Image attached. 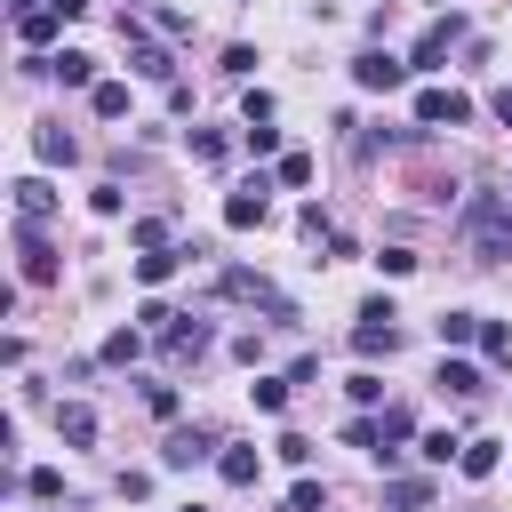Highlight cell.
<instances>
[{
    "label": "cell",
    "instance_id": "44dd1931",
    "mask_svg": "<svg viewBox=\"0 0 512 512\" xmlns=\"http://www.w3.org/2000/svg\"><path fill=\"white\" fill-rule=\"evenodd\" d=\"M144 336H152V328H112V336H104V360H112V368L144 360Z\"/></svg>",
    "mask_w": 512,
    "mask_h": 512
},
{
    "label": "cell",
    "instance_id": "f35d334b",
    "mask_svg": "<svg viewBox=\"0 0 512 512\" xmlns=\"http://www.w3.org/2000/svg\"><path fill=\"white\" fill-rule=\"evenodd\" d=\"M432 8H448V0H432Z\"/></svg>",
    "mask_w": 512,
    "mask_h": 512
},
{
    "label": "cell",
    "instance_id": "52a82bcc",
    "mask_svg": "<svg viewBox=\"0 0 512 512\" xmlns=\"http://www.w3.org/2000/svg\"><path fill=\"white\" fill-rule=\"evenodd\" d=\"M208 456H216V432H200V424H184V432L160 440V464H168V472H192V464H208Z\"/></svg>",
    "mask_w": 512,
    "mask_h": 512
},
{
    "label": "cell",
    "instance_id": "ffe728a7",
    "mask_svg": "<svg viewBox=\"0 0 512 512\" xmlns=\"http://www.w3.org/2000/svg\"><path fill=\"white\" fill-rule=\"evenodd\" d=\"M88 104H96V120H128V80H96Z\"/></svg>",
    "mask_w": 512,
    "mask_h": 512
},
{
    "label": "cell",
    "instance_id": "4dcf8cb0",
    "mask_svg": "<svg viewBox=\"0 0 512 512\" xmlns=\"http://www.w3.org/2000/svg\"><path fill=\"white\" fill-rule=\"evenodd\" d=\"M128 240H136V248H168V224H160V216H136Z\"/></svg>",
    "mask_w": 512,
    "mask_h": 512
},
{
    "label": "cell",
    "instance_id": "7402d4cb",
    "mask_svg": "<svg viewBox=\"0 0 512 512\" xmlns=\"http://www.w3.org/2000/svg\"><path fill=\"white\" fill-rule=\"evenodd\" d=\"M496 464H504V456H496V440H464V456H456V472H464V480H488Z\"/></svg>",
    "mask_w": 512,
    "mask_h": 512
},
{
    "label": "cell",
    "instance_id": "5b68a950",
    "mask_svg": "<svg viewBox=\"0 0 512 512\" xmlns=\"http://www.w3.org/2000/svg\"><path fill=\"white\" fill-rule=\"evenodd\" d=\"M456 40H464V16H456V8H448V16H432V24L416 32V48H408V72H432Z\"/></svg>",
    "mask_w": 512,
    "mask_h": 512
},
{
    "label": "cell",
    "instance_id": "4316f807",
    "mask_svg": "<svg viewBox=\"0 0 512 512\" xmlns=\"http://www.w3.org/2000/svg\"><path fill=\"white\" fill-rule=\"evenodd\" d=\"M24 488H32L40 504H56V496H64V472H56V464H32V472H24Z\"/></svg>",
    "mask_w": 512,
    "mask_h": 512
},
{
    "label": "cell",
    "instance_id": "d6986e66",
    "mask_svg": "<svg viewBox=\"0 0 512 512\" xmlns=\"http://www.w3.org/2000/svg\"><path fill=\"white\" fill-rule=\"evenodd\" d=\"M56 432H64L72 448H88V440H96V408H80V400H64V408H56Z\"/></svg>",
    "mask_w": 512,
    "mask_h": 512
},
{
    "label": "cell",
    "instance_id": "cb8c5ba5",
    "mask_svg": "<svg viewBox=\"0 0 512 512\" xmlns=\"http://www.w3.org/2000/svg\"><path fill=\"white\" fill-rule=\"evenodd\" d=\"M480 352H488L496 368H512V328H504V320H480Z\"/></svg>",
    "mask_w": 512,
    "mask_h": 512
},
{
    "label": "cell",
    "instance_id": "6da1fadb",
    "mask_svg": "<svg viewBox=\"0 0 512 512\" xmlns=\"http://www.w3.org/2000/svg\"><path fill=\"white\" fill-rule=\"evenodd\" d=\"M392 320H400L392 296H368L360 320H352V352H360V360H392V352H400V328H392Z\"/></svg>",
    "mask_w": 512,
    "mask_h": 512
},
{
    "label": "cell",
    "instance_id": "5bb4252c",
    "mask_svg": "<svg viewBox=\"0 0 512 512\" xmlns=\"http://www.w3.org/2000/svg\"><path fill=\"white\" fill-rule=\"evenodd\" d=\"M432 384H440V392H456V400H472V392H488V384H480V368H472V360H456V352L440 360V376H432Z\"/></svg>",
    "mask_w": 512,
    "mask_h": 512
},
{
    "label": "cell",
    "instance_id": "e575fe53",
    "mask_svg": "<svg viewBox=\"0 0 512 512\" xmlns=\"http://www.w3.org/2000/svg\"><path fill=\"white\" fill-rule=\"evenodd\" d=\"M344 440H352V448H368V456H376V440H384V432H376V416H352V424H344Z\"/></svg>",
    "mask_w": 512,
    "mask_h": 512
},
{
    "label": "cell",
    "instance_id": "30bf717a",
    "mask_svg": "<svg viewBox=\"0 0 512 512\" xmlns=\"http://www.w3.org/2000/svg\"><path fill=\"white\" fill-rule=\"evenodd\" d=\"M160 352H168V360H200V352H208V320H192V312H176V320L160 328Z\"/></svg>",
    "mask_w": 512,
    "mask_h": 512
},
{
    "label": "cell",
    "instance_id": "9a60e30c",
    "mask_svg": "<svg viewBox=\"0 0 512 512\" xmlns=\"http://www.w3.org/2000/svg\"><path fill=\"white\" fill-rule=\"evenodd\" d=\"M216 472H224V488H256L264 456H256V448H224V456H216Z\"/></svg>",
    "mask_w": 512,
    "mask_h": 512
},
{
    "label": "cell",
    "instance_id": "277c9868",
    "mask_svg": "<svg viewBox=\"0 0 512 512\" xmlns=\"http://www.w3.org/2000/svg\"><path fill=\"white\" fill-rule=\"evenodd\" d=\"M416 120H424V128H464V120H472V96L424 80V88H416Z\"/></svg>",
    "mask_w": 512,
    "mask_h": 512
},
{
    "label": "cell",
    "instance_id": "d590c367",
    "mask_svg": "<svg viewBox=\"0 0 512 512\" xmlns=\"http://www.w3.org/2000/svg\"><path fill=\"white\" fill-rule=\"evenodd\" d=\"M272 448H280V464H312V440H304V432H280Z\"/></svg>",
    "mask_w": 512,
    "mask_h": 512
},
{
    "label": "cell",
    "instance_id": "4fadbf2b",
    "mask_svg": "<svg viewBox=\"0 0 512 512\" xmlns=\"http://www.w3.org/2000/svg\"><path fill=\"white\" fill-rule=\"evenodd\" d=\"M48 72H56L64 88H96V56H80V48H56V56H48Z\"/></svg>",
    "mask_w": 512,
    "mask_h": 512
},
{
    "label": "cell",
    "instance_id": "2e32d148",
    "mask_svg": "<svg viewBox=\"0 0 512 512\" xmlns=\"http://www.w3.org/2000/svg\"><path fill=\"white\" fill-rule=\"evenodd\" d=\"M384 504H392V512H424V504H432V480H424V472H408V480H384Z\"/></svg>",
    "mask_w": 512,
    "mask_h": 512
},
{
    "label": "cell",
    "instance_id": "74e56055",
    "mask_svg": "<svg viewBox=\"0 0 512 512\" xmlns=\"http://www.w3.org/2000/svg\"><path fill=\"white\" fill-rule=\"evenodd\" d=\"M496 120H504V128H512V88H496Z\"/></svg>",
    "mask_w": 512,
    "mask_h": 512
},
{
    "label": "cell",
    "instance_id": "ac0fdd59",
    "mask_svg": "<svg viewBox=\"0 0 512 512\" xmlns=\"http://www.w3.org/2000/svg\"><path fill=\"white\" fill-rule=\"evenodd\" d=\"M432 336H440L448 352H456V344H480V312H440V320H432Z\"/></svg>",
    "mask_w": 512,
    "mask_h": 512
},
{
    "label": "cell",
    "instance_id": "603a6c76",
    "mask_svg": "<svg viewBox=\"0 0 512 512\" xmlns=\"http://www.w3.org/2000/svg\"><path fill=\"white\" fill-rule=\"evenodd\" d=\"M32 144H40V160H48V168H72V160H80V144H72L64 128H40Z\"/></svg>",
    "mask_w": 512,
    "mask_h": 512
},
{
    "label": "cell",
    "instance_id": "484cf974",
    "mask_svg": "<svg viewBox=\"0 0 512 512\" xmlns=\"http://www.w3.org/2000/svg\"><path fill=\"white\" fill-rule=\"evenodd\" d=\"M280 512H328V488H320V480H296V488L280 496Z\"/></svg>",
    "mask_w": 512,
    "mask_h": 512
},
{
    "label": "cell",
    "instance_id": "3957f363",
    "mask_svg": "<svg viewBox=\"0 0 512 512\" xmlns=\"http://www.w3.org/2000/svg\"><path fill=\"white\" fill-rule=\"evenodd\" d=\"M120 48H128V72H136V80H176L168 48H160V40H144V24H136V16H120Z\"/></svg>",
    "mask_w": 512,
    "mask_h": 512
},
{
    "label": "cell",
    "instance_id": "f1b7e54d",
    "mask_svg": "<svg viewBox=\"0 0 512 512\" xmlns=\"http://www.w3.org/2000/svg\"><path fill=\"white\" fill-rule=\"evenodd\" d=\"M232 144H224V128H192V160H224Z\"/></svg>",
    "mask_w": 512,
    "mask_h": 512
},
{
    "label": "cell",
    "instance_id": "7a4b0ae2",
    "mask_svg": "<svg viewBox=\"0 0 512 512\" xmlns=\"http://www.w3.org/2000/svg\"><path fill=\"white\" fill-rule=\"evenodd\" d=\"M216 288H224V296H232V304H256V312H272V320H280V328H296V304H288V296H280V288H272V280H264V272H240V264H232V272H224V280H216Z\"/></svg>",
    "mask_w": 512,
    "mask_h": 512
},
{
    "label": "cell",
    "instance_id": "ba28073f",
    "mask_svg": "<svg viewBox=\"0 0 512 512\" xmlns=\"http://www.w3.org/2000/svg\"><path fill=\"white\" fill-rule=\"evenodd\" d=\"M264 192H272V184H264V176H248V184L224 200V224H232V232H256V224L272 216V200H264Z\"/></svg>",
    "mask_w": 512,
    "mask_h": 512
},
{
    "label": "cell",
    "instance_id": "8992f818",
    "mask_svg": "<svg viewBox=\"0 0 512 512\" xmlns=\"http://www.w3.org/2000/svg\"><path fill=\"white\" fill-rule=\"evenodd\" d=\"M352 80L376 88V96H392V88L408 80V56H392V48H360V56H352Z\"/></svg>",
    "mask_w": 512,
    "mask_h": 512
},
{
    "label": "cell",
    "instance_id": "e0dca14e",
    "mask_svg": "<svg viewBox=\"0 0 512 512\" xmlns=\"http://www.w3.org/2000/svg\"><path fill=\"white\" fill-rule=\"evenodd\" d=\"M48 208H56V192H48V176H16V216H32V224H40Z\"/></svg>",
    "mask_w": 512,
    "mask_h": 512
},
{
    "label": "cell",
    "instance_id": "836d02e7",
    "mask_svg": "<svg viewBox=\"0 0 512 512\" xmlns=\"http://www.w3.org/2000/svg\"><path fill=\"white\" fill-rule=\"evenodd\" d=\"M280 184H312V152H280Z\"/></svg>",
    "mask_w": 512,
    "mask_h": 512
},
{
    "label": "cell",
    "instance_id": "8d00e7d4",
    "mask_svg": "<svg viewBox=\"0 0 512 512\" xmlns=\"http://www.w3.org/2000/svg\"><path fill=\"white\" fill-rule=\"evenodd\" d=\"M136 320H144V328H152V336H160V328H168V320H176V312H168V304H160V296H144V304H136Z\"/></svg>",
    "mask_w": 512,
    "mask_h": 512
},
{
    "label": "cell",
    "instance_id": "f546056e",
    "mask_svg": "<svg viewBox=\"0 0 512 512\" xmlns=\"http://www.w3.org/2000/svg\"><path fill=\"white\" fill-rule=\"evenodd\" d=\"M240 144H248V152L264 160V152H280V128H264V120H248V128H240Z\"/></svg>",
    "mask_w": 512,
    "mask_h": 512
},
{
    "label": "cell",
    "instance_id": "d4e9b609",
    "mask_svg": "<svg viewBox=\"0 0 512 512\" xmlns=\"http://www.w3.org/2000/svg\"><path fill=\"white\" fill-rule=\"evenodd\" d=\"M248 400H256L264 416H280V408H288V376H256V384H248Z\"/></svg>",
    "mask_w": 512,
    "mask_h": 512
},
{
    "label": "cell",
    "instance_id": "8fae6325",
    "mask_svg": "<svg viewBox=\"0 0 512 512\" xmlns=\"http://www.w3.org/2000/svg\"><path fill=\"white\" fill-rule=\"evenodd\" d=\"M56 24H72V16H64L56 0H40V8H24V16H16V40H24V48H48V40H56Z\"/></svg>",
    "mask_w": 512,
    "mask_h": 512
},
{
    "label": "cell",
    "instance_id": "83f0119b",
    "mask_svg": "<svg viewBox=\"0 0 512 512\" xmlns=\"http://www.w3.org/2000/svg\"><path fill=\"white\" fill-rule=\"evenodd\" d=\"M416 456H424V464H448V456H464V440H456V432H424Z\"/></svg>",
    "mask_w": 512,
    "mask_h": 512
},
{
    "label": "cell",
    "instance_id": "d6a6232c",
    "mask_svg": "<svg viewBox=\"0 0 512 512\" xmlns=\"http://www.w3.org/2000/svg\"><path fill=\"white\" fill-rule=\"evenodd\" d=\"M224 72H232V80H248V72H256V48H248V40H232V48H224Z\"/></svg>",
    "mask_w": 512,
    "mask_h": 512
},
{
    "label": "cell",
    "instance_id": "9c48e42d",
    "mask_svg": "<svg viewBox=\"0 0 512 512\" xmlns=\"http://www.w3.org/2000/svg\"><path fill=\"white\" fill-rule=\"evenodd\" d=\"M16 256H24V280H32V288H48V280H56V256H48V240H40V224H32V216H16Z\"/></svg>",
    "mask_w": 512,
    "mask_h": 512
},
{
    "label": "cell",
    "instance_id": "1f68e13d",
    "mask_svg": "<svg viewBox=\"0 0 512 512\" xmlns=\"http://www.w3.org/2000/svg\"><path fill=\"white\" fill-rule=\"evenodd\" d=\"M344 392H352V408H376V400H384V384H376V368H360V376H352Z\"/></svg>",
    "mask_w": 512,
    "mask_h": 512
},
{
    "label": "cell",
    "instance_id": "7c38bea8",
    "mask_svg": "<svg viewBox=\"0 0 512 512\" xmlns=\"http://www.w3.org/2000/svg\"><path fill=\"white\" fill-rule=\"evenodd\" d=\"M192 256H200V248H144V256H136V280H144V288H160V280H168L176 264H192Z\"/></svg>",
    "mask_w": 512,
    "mask_h": 512
}]
</instances>
